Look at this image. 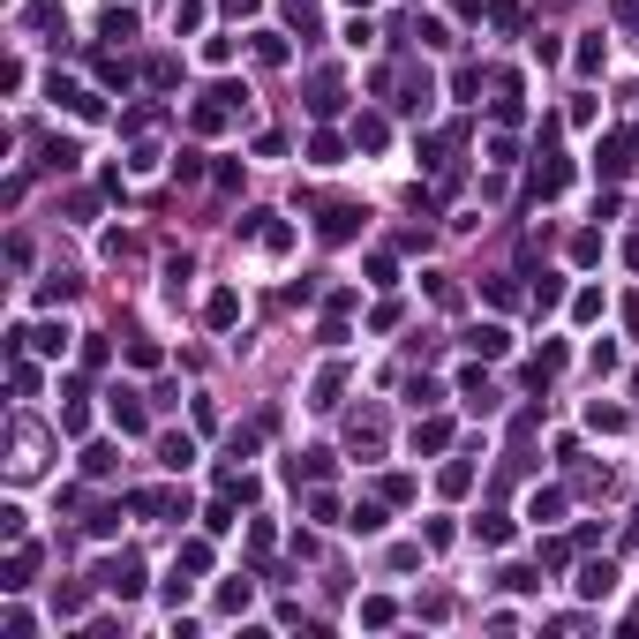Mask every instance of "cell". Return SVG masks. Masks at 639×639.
I'll return each instance as SVG.
<instances>
[{
  "mask_svg": "<svg viewBox=\"0 0 639 639\" xmlns=\"http://www.w3.org/2000/svg\"><path fill=\"white\" fill-rule=\"evenodd\" d=\"M98 587L128 602V594H143V564H136V557H105V564H98Z\"/></svg>",
  "mask_w": 639,
  "mask_h": 639,
  "instance_id": "cell-1",
  "label": "cell"
},
{
  "mask_svg": "<svg viewBox=\"0 0 639 639\" xmlns=\"http://www.w3.org/2000/svg\"><path fill=\"white\" fill-rule=\"evenodd\" d=\"M354 226H361V211H354V203H331L324 219H316V233H324V241H354Z\"/></svg>",
  "mask_w": 639,
  "mask_h": 639,
  "instance_id": "cell-2",
  "label": "cell"
},
{
  "mask_svg": "<svg viewBox=\"0 0 639 639\" xmlns=\"http://www.w3.org/2000/svg\"><path fill=\"white\" fill-rule=\"evenodd\" d=\"M113 421H121L128 436H143V429H151V414H143V399H136V392H113Z\"/></svg>",
  "mask_w": 639,
  "mask_h": 639,
  "instance_id": "cell-3",
  "label": "cell"
},
{
  "mask_svg": "<svg viewBox=\"0 0 639 639\" xmlns=\"http://www.w3.org/2000/svg\"><path fill=\"white\" fill-rule=\"evenodd\" d=\"M466 346H474L482 361H497V354L511 346V331H504V324H474V331H466Z\"/></svg>",
  "mask_w": 639,
  "mask_h": 639,
  "instance_id": "cell-4",
  "label": "cell"
},
{
  "mask_svg": "<svg viewBox=\"0 0 639 639\" xmlns=\"http://www.w3.org/2000/svg\"><path fill=\"white\" fill-rule=\"evenodd\" d=\"M203 316H211V324H233V316H241V293H233V286H219V293H211V302H203Z\"/></svg>",
  "mask_w": 639,
  "mask_h": 639,
  "instance_id": "cell-5",
  "label": "cell"
},
{
  "mask_svg": "<svg viewBox=\"0 0 639 639\" xmlns=\"http://www.w3.org/2000/svg\"><path fill=\"white\" fill-rule=\"evenodd\" d=\"M602 174H609V181L632 174V136H609V143H602Z\"/></svg>",
  "mask_w": 639,
  "mask_h": 639,
  "instance_id": "cell-6",
  "label": "cell"
},
{
  "mask_svg": "<svg viewBox=\"0 0 639 639\" xmlns=\"http://www.w3.org/2000/svg\"><path fill=\"white\" fill-rule=\"evenodd\" d=\"M354 452H383V421H376V414L354 421Z\"/></svg>",
  "mask_w": 639,
  "mask_h": 639,
  "instance_id": "cell-7",
  "label": "cell"
},
{
  "mask_svg": "<svg viewBox=\"0 0 639 639\" xmlns=\"http://www.w3.org/2000/svg\"><path fill=\"white\" fill-rule=\"evenodd\" d=\"M616 587V564L602 557V564H587V580H580V594H609Z\"/></svg>",
  "mask_w": 639,
  "mask_h": 639,
  "instance_id": "cell-8",
  "label": "cell"
},
{
  "mask_svg": "<svg viewBox=\"0 0 639 639\" xmlns=\"http://www.w3.org/2000/svg\"><path fill=\"white\" fill-rule=\"evenodd\" d=\"M98 31H105V38H136V8H105Z\"/></svg>",
  "mask_w": 639,
  "mask_h": 639,
  "instance_id": "cell-9",
  "label": "cell"
},
{
  "mask_svg": "<svg viewBox=\"0 0 639 639\" xmlns=\"http://www.w3.org/2000/svg\"><path fill=\"white\" fill-rule=\"evenodd\" d=\"M302 474L324 482V474H331V452H302V459H293V482H302Z\"/></svg>",
  "mask_w": 639,
  "mask_h": 639,
  "instance_id": "cell-10",
  "label": "cell"
},
{
  "mask_svg": "<svg viewBox=\"0 0 639 639\" xmlns=\"http://www.w3.org/2000/svg\"><path fill=\"white\" fill-rule=\"evenodd\" d=\"M338 98H346V91H338V83H331V76H316V98H309V105H316V113H338Z\"/></svg>",
  "mask_w": 639,
  "mask_h": 639,
  "instance_id": "cell-11",
  "label": "cell"
},
{
  "mask_svg": "<svg viewBox=\"0 0 639 639\" xmlns=\"http://www.w3.org/2000/svg\"><path fill=\"white\" fill-rule=\"evenodd\" d=\"M309 158H316V166H338V158H346V143H338V136H316Z\"/></svg>",
  "mask_w": 639,
  "mask_h": 639,
  "instance_id": "cell-12",
  "label": "cell"
},
{
  "mask_svg": "<svg viewBox=\"0 0 639 639\" xmlns=\"http://www.w3.org/2000/svg\"><path fill=\"white\" fill-rule=\"evenodd\" d=\"M158 459H166V466H188V459H196V444H188V436H166Z\"/></svg>",
  "mask_w": 639,
  "mask_h": 639,
  "instance_id": "cell-13",
  "label": "cell"
},
{
  "mask_svg": "<svg viewBox=\"0 0 639 639\" xmlns=\"http://www.w3.org/2000/svg\"><path fill=\"white\" fill-rule=\"evenodd\" d=\"M83 474H113V444H91V452H83Z\"/></svg>",
  "mask_w": 639,
  "mask_h": 639,
  "instance_id": "cell-14",
  "label": "cell"
},
{
  "mask_svg": "<svg viewBox=\"0 0 639 639\" xmlns=\"http://www.w3.org/2000/svg\"><path fill=\"white\" fill-rule=\"evenodd\" d=\"M256 60H264V68H279V60H286V38L264 31V38H256Z\"/></svg>",
  "mask_w": 639,
  "mask_h": 639,
  "instance_id": "cell-15",
  "label": "cell"
},
{
  "mask_svg": "<svg viewBox=\"0 0 639 639\" xmlns=\"http://www.w3.org/2000/svg\"><path fill=\"white\" fill-rule=\"evenodd\" d=\"M557 511H564V497H557V489H542V497L526 504V519H557Z\"/></svg>",
  "mask_w": 639,
  "mask_h": 639,
  "instance_id": "cell-16",
  "label": "cell"
},
{
  "mask_svg": "<svg viewBox=\"0 0 639 639\" xmlns=\"http://www.w3.org/2000/svg\"><path fill=\"white\" fill-rule=\"evenodd\" d=\"M354 143H361V151H383V121L369 113V121H361V128H354Z\"/></svg>",
  "mask_w": 639,
  "mask_h": 639,
  "instance_id": "cell-17",
  "label": "cell"
},
{
  "mask_svg": "<svg viewBox=\"0 0 639 639\" xmlns=\"http://www.w3.org/2000/svg\"><path fill=\"white\" fill-rule=\"evenodd\" d=\"M444 436H452L444 421H421V429H414V444H421V452H444Z\"/></svg>",
  "mask_w": 639,
  "mask_h": 639,
  "instance_id": "cell-18",
  "label": "cell"
},
{
  "mask_svg": "<svg viewBox=\"0 0 639 639\" xmlns=\"http://www.w3.org/2000/svg\"><path fill=\"white\" fill-rule=\"evenodd\" d=\"M181 572H211V549L203 542H181Z\"/></svg>",
  "mask_w": 639,
  "mask_h": 639,
  "instance_id": "cell-19",
  "label": "cell"
},
{
  "mask_svg": "<svg viewBox=\"0 0 639 639\" xmlns=\"http://www.w3.org/2000/svg\"><path fill=\"white\" fill-rule=\"evenodd\" d=\"M354 8H369V0H354Z\"/></svg>",
  "mask_w": 639,
  "mask_h": 639,
  "instance_id": "cell-20",
  "label": "cell"
}]
</instances>
